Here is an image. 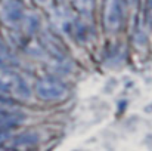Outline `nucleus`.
Returning a JSON list of instances; mask_svg holds the SVG:
<instances>
[{
  "label": "nucleus",
  "mask_w": 152,
  "mask_h": 151,
  "mask_svg": "<svg viewBox=\"0 0 152 151\" xmlns=\"http://www.w3.org/2000/svg\"><path fill=\"white\" fill-rule=\"evenodd\" d=\"M3 16L7 22L15 24V22L21 21V18H22V7L19 6L18 1L7 0L3 6Z\"/></svg>",
  "instance_id": "nucleus-5"
},
{
  "label": "nucleus",
  "mask_w": 152,
  "mask_h": 151,
  "mask_svg": "<svg viewBox=\"0 0 152 151\" xmlns=\"http://www.w3.org/2000/svg\"><path fill=\"white\" fill-rule=\"evenodd\" d=\"M146 22H148L149 27H152V0H148V6H146Z\"/></svg>",
  "instance_id": "nucleus-7"
},
{
  "label": "nucleus",
  "mask_w": 152,
  "mask_h": 151,
  "mask_svg": "<svg viewBox=\"0 0 152 151\" xmlns=\"http://www.w3.org/2000/svg\"><path fill=\"white\" fill-rule=\"evenodd\" d=\"M36 94L43 101H61L68 94L65 83L55 77H43L36 83Z\"/></svg>",
  "instance_id": "nucleus-3"
},
{
  "label": "nucleus",
  "mask_w": 152,
  "mask_h": 151,
  "mask_svg": "<svg viewBox=\"0 0 152 151\" xmlns=\"http://www.w3.org/2000/svg\"><path fill=\"white\" fill-rule=\"evenodd\" d=\"M126 18L124 0H105L103 4V25L109 33H115L123 27Z\"/></svg>",
  "instance_id": "nucleus-2"
},
{
  "label": "nucleus",
  "mask_w": 152,
  "mask_h": 151,
  "mask_svg": "<svg viewBox=\"0 0 152 151\" xmlns=\"http://www.w3.org/2000/svg\"><path fill=\"white\" fill-rule=\"evenodd\" d=\"M7 138H9L7 130H0V145H1V144H4V142L7 141Z\"/></svg>",
  "instance_id": "nucleus-8"
},
{
  "label": "nucleus",
  "mask_w": 152,
  "mask_h": 151,
  "mask_svg": "<svg viewBox=\"0 0 152 151\" xmlns=\"http://www.w3.org/2000/svg\"><path fill=\"white\" fill-rule=\"evenodd\" d=\"M24 113L15 108L0 105V130H9L12 127H16L24 122Z\"/></svg>",
  "instance_id": "nucleus-4"
},
{
  "label": "nucleus",
  "mask_w": 152,
  "mask_h": 151,
  "mask_svg": "<svg viewBox=\"0 0 152 151\" xmlns=\"http://www.w3.org/2000/svg\"><path fill=\"white\" fill-rule=\"evenodd\" d=\"M16 65V59L7 50V48L0 42V70H9Z\"/></svg>",
  "instance_id": "nucleus-6"
},
{
  "label": "nucleus",
  "mask_w": 152,
  "mask_h": 151,
  "mask_svg": "<svg viewBox=\"0 0 152 151\" xmlns=\"http://www.w3.org/2000/svg\"><path fill=\"white\" fill-rule=\"evenodd\" d=\"M30 95L31 91L19 74L12 71L0 73V99L27 101Z\"/></svg>",
  "instance_id": "nucleus-1"
},
{
  "label": "nucleus",
  "mask_w": 152,
  "mask_h": 151,
  "mask_svg": "<svg viewBox=\"0 0 152 151\" xmlns=\"http://www.w3.org/2000/svg\"><path fill=\"white\" fill-rule=\"evenodd\" d=\"M37 1H40V3H45V1H48V0H37Z\"/></svg>",
  "instance_id": "nucleus-9"
}]
</instances>
